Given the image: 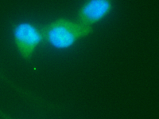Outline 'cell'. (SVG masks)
Returning <instances> with one entry per match:
<instances>
[{
  "label": "cell",
  "instance_id": "obj_1",
  "mask_svg": "<svg viewBox=\"0 0 159 119\" xmlns=\"http://www.w3.org/2000/svg\"><path fill=\"white\" fill-rule=\"evenodd\" d=\"M44 43L57 50L73 47L80 40L93 33V28L84 26L76 20L59 18L49 23L41 25Z\"/></svg>",
  "mask_w": 159,
  "mask_h": 119
},
{
  "label": "cell",
  "instance_id": "obj_2",
  "mask_svg": "<svg viewBox=\"0 0 159 119\" xmlns=\"http://www.w3.org/2000/svg\"><path fill=\"white\" fill-rule=\"evenodd\" d=\"M12 34L15 47L25 61H30L37 49L44 43L41 25L30 22L13 23Z\"/></svg>",
  "mask_w": 159,
  "mask_h": 119
},
{
  "label": "cell",
  "instance_id": "obj_3",
  "mask_svg": "<svg viewBox=\"0 0 159 119\" xmlns=\"http://www.w3.org/2000/svg\"><path fill=\"white\" fill-rule=\"evenodd\" d=\"M113 7V0H84L78 9L76 20L92 27L108 16Z\"/></svg>",
  "mask_w": 159,
  "mask_h": 119
},
{
  "label": "cell",
  "instance_id": "obj_4",
  "mask_svg": "<svg viewBox=\"0 0 159 119\" xmlns=\"http://www.w3.org/2000/svg\"><path fill=\"white\" fill-rule=\"evenodd\" d=\"M0 78H1L2 80H3V81H5L7 83H8V84H9V85L11 86L12 88H14L15 90H16L18 92L21 93V94H23V95L26 96V97H28L29 98H31V99L34 100V101H36V102L38 101V98H36V97H34V96L32 94H30V93H28V92H26V91H25L23 89H21L20 87H18V86L15 85V83L12 82L9 79V78H7V77H6V76L4 75L3 74H2L1 72H0Z\"/></svg>",
  "mask_w": 159,
  "mask_h": 119
},
{
  "label": "cell",
  "instance_id": "obj_5",
  "mask_svg": "<svg viewBox=\"0 0 159 119\" xmlns=\"http://www.w3.org/2000/svg\"><path fill=\"white\" fill-rule=\"evenodd\" d=\"M0 118L1 119H15V117H13L12 116L7 114L5 111H3V110H1V109H0Z\"/></svg>",
  "mask_w": 159,
  "mask_h": 119
}]
</instances>
